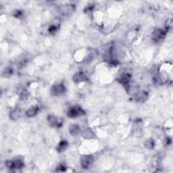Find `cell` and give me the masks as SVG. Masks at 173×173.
Instances as JSON below:
<instances>
[{"instance_id": "6da1fadb", "label": "cell", "mask_w": 173, "mask_h": 173, "mask_svg": "<svg viewBox=\"0 0 173 173\" xmlns=\"http://www.w3.org/2000/svg\"><path fill=\"white\" fill-rule=\"evenodd\" d=\"M166 32L164 30L160 28H156L152 33V39L155 43H158L162 41L166 36Z\"/></svg>"}, {"instance_id": "7a4b0ae2", "label": "cell", "mask_w": 173, "mask_h": 173, "mask_svg": "<svg viewBox=\"0 0 173 173\" xmlns=\"http://www.w3.org/2000/svg\"><path fill=\"white\" fill-rule=\"evenodd\" d=\"M5 166L10 170L20 169L24 166V163L21 159H14V160H8L5 162Z\"/></svg>"}, {"instance_id": "3957f363", "label": "cell", "mask_w": 173, "mask_h": 173, "mask_svg": "<svg viewBox=\"0 0 173 173\" xmlns=\"http://www.w3.org/2000/svg\"><path fill=\"white\" fill-rule=\"evenodd\" d=\"M85 114V112L81 107L74 106L72 107L68 112V116L70 118H76V117L82 116Z\"/></svg>"}, {"instance_id": "277c9868", "label": "cell", "mask_w": 173, "mask_h": 173, "mask_svg": "<svg viewBox=\"0 0 173 173\" xmlns=\"http://www.w3.org/2000/svg\"><path fill=\"white\" fill-rule=\"evenodd\" d=\"M93 162V157L92 155H85L80 159V165L84 169L89 168Z\"/></svg>"}, {"instance_id": "5b68a950", "label": "cell", "mask_w": 173, "mask_h": 173, "mask_svg": "<svg viewBox=\"0 0 173 173\" xmlns=\"http://www.w3.org/2000/svg\"><path fill=\"white\" fill-rule=\"evenodd\" d=\"M66 91V88L65 86L61 84H55L53 86L51 89V93L52 95L54 96H59L64 94Z\"/></svg>"}, {"instance_id": "8992f818", "label": "cell", "mask_w": 173, "mask_h": 173, "mask_svg": "<svg viewBox=\"0 0 173 173\" xmlns=\"http://www.w3.org/2000/svg\"><path fill=\"white\" fill-rule=\"evenodd\" d=\"M48 121H49L51 126H53V127H59L62 124V120L60 118L53 116V115H50V116H48Z\"/></svg>"}, {"instance_id": "52a82bcc", "label": "cell", "mask_w": 173, "mask_h": 173, "mask_svg": "<svg viewBox=\"0 0 173 173\" xmlns=\"http://www.w3.org/2000/svg\"><path fill=\"white\" fill-rule=\"evenodd\" d=\"M86 79H87L86 76L83 72H78L74 74V76H73V80H74V81L76 82H80L85 81V80H86Z\"/></svg>"}, {"instance_id": "ba28073f", "label": "cell", "mask_w": 173, "mask_h": 173, "mask_svg": "<svg viewBox=\"0 0 173 173\" xmlns=\"http://www.w3.org/2000/svg\"><path fill=\"white\" fill-rule=\"evenodd\" d=\"M147 93L145 91H139L135 96L136 101L139 102H144L147 98Z\"/></svg>"}, {"instance_id": "9c48e42d", "label": "cell", "mask_w": 173, "mask_h": 173, "mask_svg": "<svg viewBox=\"0 0 173 173\" xmlns=\"http://www.w3.org/2000/svg\"><path fill=\"white\" fill-rule=\"evenodd\" d=\"M68 142L65 141V140H63V141L59 142V143L58 144V145H57V147L56 148V149L58 152H63L64 150H66V149L68 147Z\"/></svg>"}, {"instance_id": "30bf717a", "label": "cell", "mask_w": 173, "mask_h": 173, "mask_svg": "<svg viewBox=\"0 0 173 173\" xmlns=\"http://www.w3.org/2000/svg\"><path fill=\"white\" fill-rule=\"evenodd\" d=\"M39 107L37 106H34V107H32L31 108H30L29 109H28L26 112V115L28 117H33L36 115L38 112H39Z\"/></svg>"}, {"instance_id": "8fae6325", "label": "cell", "mask_w": 173, "mask_h": 173, "mask_svg": "<svg viewBox=\"0 0 173 173\" xmlns=\"http://www.w3.org/2000/svg\"><path fill=\"white\" fill-rule=\"evenodd\" d=\"M69 130H70V133L73 136L77 135L78 132L80 131V128L78 127V125L76 124H72L69 128Z\"/></svg>"}, {"instance_id": "7c38bea8", "label": "cell", "mask_w": 173, "mask_h": 173, "mask_svg": "<svg viewBox=\"0 0 173 173\" xmlns=\"http://www.w3.org/2000/svg\"><path fill=\"white\" fill-rule=\"evenodd\" d=\"M20 116V110L19 109H16L10 112L9 117L11 120H17Z\"/></svg>"}, {"instance_id": "4fadbf2b", "label": "cell", "mask_w": 173, "mask_h": 173, "mask_svg": "<svg viewBox=\"0 0 173 173\" xmlns=\"http://www.w3.org/2000/svg\"><path fill=\"white\" fill-rule=\"evenodd\" d=\"M13 70L11 68H5L2 72V76L3 77H7V76H11L12 74Z\"/></svg>"}, {"instance_id": "5bb4252c", "label": "cell", "mask_w": 173, "mask_h": 173, "mask_svg": "<svg viewBox=\"0 0 173 173\" xmlns=\"http://www.w3.org/2000/svg\"><path fill=\"white\" fill-rule=\"evenodd\" d=\"M145 146L147 148H149V149H151V148H153V146H154V142L152 139H149L147 140V141H146L145 143Z\"/></svg>"}, {"instance_id": "9a60e30c", "label": "cell", "mask_w": 173, "mask_h": 173, "mask_svg": "<svg viewBox=\"0 0 173 173\" xmlns=\"http://www.w3.org/2000/svg\"><path fill=\"white\" fill-rule=\"evenodd\" d=\"M49 32H51V33H53V32H56V31H57V28H56V26H51V27L49 28Z\"/></svg>"}, {"instance_id": "2e32d148", "label": "cell", "mask_w": 173, "mask_h": 173, "mask_svg": "<svg viewBox=\"0 0 173 173\" xmlns=\"http://www.w3.org/2000/svg\"><path fill=\"white\" fill-rule=\"evenodd\" d=\"M57 171H64L66 170V167L64 166H62V165H59V166L57 168Z\"/></svg>"}]
</instances>
